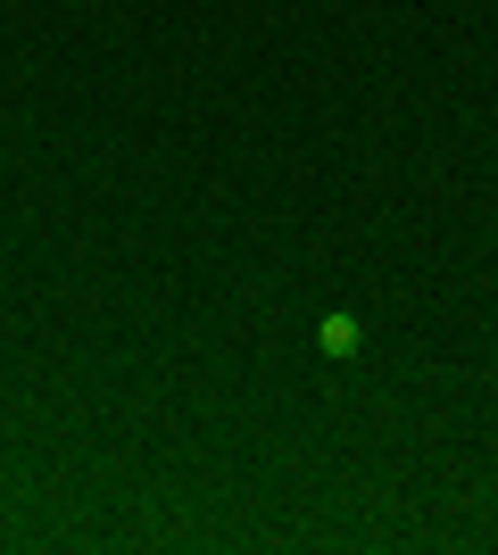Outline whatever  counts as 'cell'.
Returning a JSON list of instances; mask_svg holds the SVG:
<instances>
[{"mask_svg":"<svg viewBox=\"0 0 498 555\" xmlns=\"http://www.w3.org/2000/svg\"><path fill=\"white\" fill-rule=\"evenodd\" d=\"M316 348H324L332 365H357V348H366V324H357L349 307H332L324 324H316Z\"/></svg>","mask_w":498,"mask_h":555,"instance_id":"obj_1","label":"cell"}]
</instances>
